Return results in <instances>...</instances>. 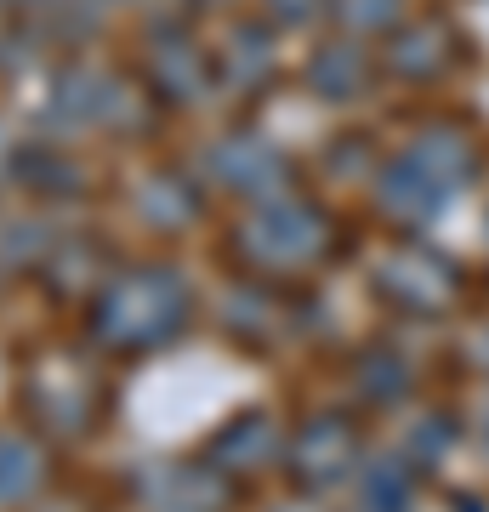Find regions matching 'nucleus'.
Returning a JSON list of instances; mask_svg holds the SVG:
<instances>
[{
	"instance_id": "f257e3e1",
	"label": "nucleus",
	"mask_w": 489,
	"mask_h": 512,
	"mask_svg": "<svg viewBox=\"0 0 489 512\" xmlns=\"http://www.w3.org/2000/svg\"><path fill=\"white\" fill-rule=\"evenodd\" d=\"M182 313H188L182 279L171 268H154V262L148 268H126L97 296V330L114 348H154V342H165L182 325Z\"/></svg>"
},
{
	"instance_id": "7ed1b4c3",
	"label": "nucleus",
	"mask_w": 489,
	"mask_h": 512,
	"mask_svg": "<svg viewBox=\"0 0 489 512\" xmlns=\"http://www.w3.org/2000/svg\"><path fill=\"white\" fill-rule=\"evenodd\" d=\"M376 285L404 296L410 308H438L455 279H450V262H438L433 251H393L387 268H376Z\"/></svg>"
},
{
	"instance_id": "f03ea898",
	"label": "nucleus",
	"mask_w": 489,
	"mask_h": 512,
	"mask_svg": "<svg viewBox=\"0 0 489 512\" xmlns=\"http://www.w3.org/2000/svg\"><path fill=\"white\" fill-rule=\"evenodd\" d=\"M245 239H251V256L273 274L285 268H302L319 256L325 245V217L302 200H279V205H256L251 222H245Z\"/></svg>"
}]
</instances>
